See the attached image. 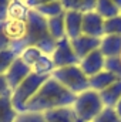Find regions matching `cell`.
<instances>
[{"label": "cell", "mask_w": 121, "mask_h": 122, "mask_svg": "<svg viewBox=\"0 0 121 122\" xmlns=\"http://www.w3.org/2000/svg\"><path fill=\"white\" fill-rule=\"evenodd\" d=\"M23 1H24V0H23Z\"/></svg>", "instance_id": "obj_37"}, {"label": "cell", "mask_w": 121, "mask_h": 122, "mask_svg": "<svg viewBox=\"0 0 121 122\" xmlns=\"http://www.w3.org/2000/svg\"><path fill=\"white\" fill-rule=\"evenodd\" d=\"M7 95H11V90L7 84V80H6V75L1 74L0 75V98L1 97H7Z\"/></svg>", "instance_id": "obj_30"}, {"label": "cell", "mask_w": 121, "mask_h": 122, "mask_svg": "<svg viewBox=\"0 0 121 122\" xmlns=\"http://www.w3.org/2000/svg\"><path fill=\"white\" fill-rule=\"evenodd\" d=\"M3 24V31L6 37L10 41V48L11 46L17 44L20 40H23L26 31H27V20H4L1 21Z\"/></svg>", "instance_id": "obj_11"}, {"label": "cell", "mask_w": 121, "mask_h": 122, "mask_svg": "<svg viewBox=\"0 0 121 122\" xmlns=\"http://www.w3.org/2000/svg\"><path fill=\"white\" fill-rule=\"evenodd\" d=\"M17 58V56L11 51V50H6V51H0V75L6 74V71L9 70L10 64Z\"/></svg>", "instance_id": "obj_27"}, {"label": "cell", "mask_w": 121, "mask_h": 122, "mask_svg": "<svg viewBox=\"0 0 121 122\" xmlns=\"http://www.w3.org/2000/svg\"><path fill=\"white\" fill-rule=\"evenodd\" d=\"M77 122H81V121H77Z\"/></svg>", "instance_id": "obj_36"}, {"label": "cell", "mask_w": 121, "mask_h": 122, "mask_svg": "<svg viewBox=\"0 0 121 122\" xmlns=\"http://www.w3.org/2000/svg\"><path fill=\"white\" fill-rule=\"evenodd\" d=\"M95 1L97 0H61L66 11L73 10V11H80L83 14L88 11H94Z\"/></svg>", "instance_id": "obj_21"}, {"label": "cell", "mask_w": 121, "mask_h": 122, "mask_svg": "<svg viewBox=\"0 0 121 122\" xmlns=\"http://www.w3.org/2000/svg\"><path fill=\"white\" fill-rule=\"evenodd\" d=\"M101 97V101L104 104V107L108 108H114L121 99V80L114 82L113 85H110L108 88H105L104 91L98 92Z\"/></svg>", "instance_id": "obj_16"}, {"label": "cell", "mask_w": 121, "mask_h": 122, "mask_svg": "<svg viewBox=\"0 0 121 122\" xmlns=\"http://www.w3.org/2000/svg\"><path fill=\"white\" fill-rule=\"evenodd\" d=\"M31 74V68L22 60L20 57H17L16 60L13 61L9 67V70L6 71V80H7V84L10 87L11 92L14 91L29 75Z\"/></svg>", "instance_id": "obj_7"}, {"label": "cell", "mask_w": 121, "mask_h": 122, "mask_svg": "<svg viewBox=\"0 0 121 122\" xmlns=\"http://www.w3.org/2000/svg\"><path fill=\"white\" fill-rule=\"evenodd\" d=\"M43 56V53L38 50V48H34V47H29V48H26V50H23V53L19 56L22 60L24 61L29 67H33L36 62H37V60Z\"/></svg>", "instance_id": "obj_25"}, {"label": "cell", "mask_w": 121, "mask_h": 122, "mask_svg": "<svg viewBox=\"0 0 121 122\" xmlns=\"http://www.w3.org/2000/svg\"><path fill=\"white\" fill-rule=\"evenodd\" d=\"M11 0H0V21L7 20V10Z\"/></svg>", "instance_id": "obj_32"}, {"label": "cell", "mask_w": 121, "mask_h": 122, "mask_svg": "<svg viewBox=\"0 0 121 122\" xmlns=\"http://www.w3.org/2000/svg\"><path fill=\"white\" fill-rule=\"evenodd\" d=\"M117 81H120V80H118L114 74H111V72H108V71H105V70L88 78L90 90L97 91V92L104 91L105 88H108L110 85H113V84L117 82Z\"/></svg>", "instance_id": "obj_15"}, {"label": "cell", "mask_w": 121, "mask_h": 122, "mask_svg": "<svg viewBox=\"0 0 121 122\" xmlns=\"http://www.w3.org/2000/svg\"><path fill=\"white\" fill-rule=\"evenodd\" d=\"M104 36H121V14L104 20Z\"/></svg>", "instance_id": "obj_24"}, {"label": "cell", "mask_w": 121, "mask_h": 122, "mask_svg": "<svg viewBox=\"0 0 121 122\" xmlns=\"http://www.w3.org/2000/svg\"><path fill=\"white\" fill-rule=\"evenodd\" d=\"M111 1H113V3H114V4H116V6L121 10V0H111Z\"/></svg>", "instance_id": "obj_35"}, {"label": "cell", "mask_w": 121, "mask_h": 122, "mask_svg": "<svg viewBox=\"0 0 121 122\" xmlns=\"http://www.w3.org/2000/svg\"><path fill=\"white\" fill-rule=\"evenodd\" d=\"M114 109H116V112H117V115H118V117L121 118V99H120V102H118V104H117V105L114 107Z\"/></svg>", "instance_id": "obj_34"}, {"label": "cell", "mask_w": 121, "mask_h": 122, "mask_svg": "<svg viewBox=\"0 0 121 122\" xmlns=\"http://www.w3.org/2000/svg\"><path fill=\"white\" fill-rule=\"evenodd\" d=\"M64 29L68 40L77 38L83 34V13L67 10L64 14Z\"/></svg>", "instance_id": "obj_12"}, {"label": "cell", "mask_w": 121, "mask_h": 122, "mask_svg": "<svg viewBox=\"0 0 121 122\" xmlns=\"http://www.w3.org/2000/svg\"><path fill=\"white\" fill-rule=\"evenodd\" d=\"M70 43H71V47H73L76 56L78 57V60H83L86 56H88L90 53L100 48L101 38H95V37H90V36L81 34L77 38L70 40Z\"/></svg>", "instance_id": "obj_8"}, {"label": "cell", "mask_w": 121, "mask_h": 122, "mask_svg": "<svg viewBox=\"0 0 121 122\" xmlns=\"http://www.w3.org/2000/svg\"><path fill=\"white\" fill-rule=\"evenodd\" d=\"M83 34L95 38L104 37V19L95 11H88L83 14Z\"/></svg>", "instance_id": "obj_9"}, {"label": "cell", "mask_w": 121, "mask_h": 122, "mask_svg": "<svg viewBox=\"0 0 121 122\" xmlns=\"http://www.w3.org/2000/svg\"><path fill=\"white\" fill-rule=\"evenodd\" d=\"M73 109L78 121L93 122V119H95L100 115V112L104 109V104L97 91L87 90L76 97Z\"/></svg>", "instance_id": "obj_4"}, {"label": "cell", "mask_w": 121, "mask_h": 122, "mask_svg": "<svg viewBox=\"0 0 121 122\" xmlns=\"http://www.w3.org/2000/svg\"><path fill=\"white\" fill-rule=\"evenodd\" d=\"M51 77L59 81L64 88H67L74 95H78L81 92L90 90V82L88 77L81 71L78 65H70V67H63L56 68L51 72Z\"/></svg>", "instance_id": "obj_5"}, {"label": "cell", "mask_w": 121, "mask_h": 122, "mask_svg": "<svg viewBox=\"0 0 121 122\" xmlns=\"http://www.w3.org/2000/svg\"><path fill=\"white\" fill-rule=\"evenodd\" d=\"M104 70L114 74L118 80H121V57H116V58H105V64H104Z\"/></svg>", "instance_id": "obj_28"}, {"label": "cell", "mask_w": 121, "mask_h": 122, "mask_svg": "<svg viewBox=\"0 0 121 122\" xmlns=\"http://www.w3.org/2000/svg\"><path fill=\"white\" fill-rule=\"evenodd\" d=\"M51 75H38L31 71V74L11 92V102L14 109L19 114L26 112V105L31 98L37 94V91L41 88V85L50 78Z\"/></svg>", "instance_id": "obj_3"}, {"label": "cell", "mask_w": 121, "mask_h": 122, "mask_svg": "<svg viewBox=\"0 0 121 122\" xmlns=\"http://www.w3.org/2000/svg\"><path fill=\"white\" fill-rule=\"evenodd\" d=\"M98 50L105 58L121 57V36H104Z\"/></svg>", "instance_id": "obj_13"}, {"label": "cell", "mask_w": 121, "mask_h": 122, "mask_svg": "<svg viewBox=\"0 0 121 122\" xmlns=\"http://www.w3.org/2000/svg\"><path fill=\"white\" fill-rule=\"evenodd\" d=\"M93 122H121V118L117 115L114 108L104 107V109L100 112V115L93 119Z\"/></svg>", "instance_id": "obj_26"}, {"label": "cell", "mask_w": 121, "mask_h": 122, "mask_svg": "<svg viewBox=\"0 0 121 122\" xmlns=\"http://www.w3.org/2000/svg\"><path fill=\"white\" fill-rule=\"evenodd\" d=\"M104 64H105V57L101 54L100 50H95V51L90 53L88 56H86L83 60H80L78 67L90 78L93 75L104 71Z\"/></svg>", "instance_id": "obj_10"}, {"label": "cell", "mask_w": 121, "mask_h": 122, "mask_svg": "<svg viewBox=\"0 0 121 122\" xmlns=\"http://www.w3.org/2000/svg\"><path fill=\"white\" fill-rule=\"evenodd\" d=\"M76 97L77 95L70 92L59 81L50 77L41 85V88L37 91V94L27 102L26 112L44 114L47 111L63 108V107H73Z\"/></svg>", "instance_id": "obj_1"}, {"label": "cell", "mask_w": 121, "mask_h": 122, "mask_svg": "<svg viewBox=\"0 0 121 122\" xmlns=\"http://www.w3.org/2000/svg\"><path fill=\"white\" fill-rule=\"evenodd\" d=\"M66 14V13H64ZM64 14H60L57 17H51V19H47V27L49 31L51 34V37L59 41L61 38L66 37V29H64Z\"/></svg>", "instance_id": "obj_22"}, {"label": "cell", "mask_w": 121, "mask_h": 122, "mask_svg": "<svg viewBox=\"0 0 121 122\" xmlns=\"http://www.w3.org/2000/svg\"><path fill=\"white\" fill-rule=\"evenodd\" d=\"M94 11L101 16L104 20H108L111 17H116L121 14V10L111 1V0H97L95 1V7H94Z\"/></svg>", "instance_id": "obj_19"}, {"label": "cell", "mask_w": 121, "mask_h": 122, "mask_svg": "<svg viewBox=\"0 0 121 122\" xmlns=\"http://www.w3.org/2000/svg\"><path fill=\"white\" fill-rule=\"evenodd\" d=\"M54 64L51 60V56H47V54H43L37 62L31 67V71L34 74H38V75H51V72L54 71Z\"/></svg>", "instance_id": "obj_23"}, {"label": "cell", "mask_w": 121, "mask_h": 122, "mask_svg": "<svg viewBox=\"0 0 121 122\" xmlns=\"http://www.w3.org/2000/svg\"><path fill=\"white\" fill-rule=\"evenodd\" d=\"M51 60L54 64V68H63V67H70V65H78L80 60L76 56L71 43L67 37L61 38L57 41L56 48L51 54Z\"/></svg>", "instance_id": "obj_6"}, {"label": "cell", "mask_w": 121, "mask_h": 122, "mask_svg": "<svg viewBox=\"0 0 121 122\" xmlns=\"http://www.w3.org/2000/svg\"><path fill=\"white\" fill-rule=\"evenodd\" d=\"M57 41L51 37L49 27H47V20L40 16L37 11L30 10L29 17H27V31L23 37V40H20L17 44L11 46V51L19 57L23 50L34 47L38 48L43 54L51 56L54 48H56Z\"/></svg>", "instance_id": "obj_2"}, {"label": "cell", "mask_w": 121, "mask_h": 122, "mask_svg": "<svg viewBox=\"0 0 121 122\" xmlns=\"http://www.w3.org/2000/svg\"><path fill=\"white\" fill-rule=\"evenodd\" d=\"M46 122H77L76 112L73 107H63L57 109H51L43 114Z\"/></svg>", "instance_id": "obj_14"}, {"label": "cell", "mask_w": 121, "mask_h": 122, "mask_svg": "<svg viewBox=\"0 0 121 122\" xmlns=\"http://www.w3.org/2000/svg\"><path fill=\"white\" fill-rule=\"evenodd\" d=\"M19 112L14 109L11 95L0 98V122H16Z\"/></svg>", "instance_id": "obj_17"}, {"label": "cell", "mask_w": 121, "mask_h": 122, "mask_svg": "<svg viewBox=\"0 0 121 122\" xmlns=\"http://www.w3.org/2000/svg\"><path fill=\"white\" fill-rule=\"evenodd\" d=\"M34 11H37L40 16H43L46 20L47 19H51V17H57L60 14L66 13V9L61 3V0H56V1H50L47 4H43V6H38L34 9Z\"/></svg>", "instance_id": "obj_20"}, {"label": "cell", "mask_w": 121, "mask_h": 122, "mask_svg": "<svg viewBox=\"0 0 121 122\" xmlns=\"http://www.w3.org/2000/svg\"><path fill=\"white\" fill-rule=\"evenodd\" d=\"M16 122H46L43 114H36V112H24L19 114Z\"/></svg>", "instance_id": "obj_29"}, {"label": "cell", "mask_w": 121, "mask_h": 122, "mask_svg": "<svg viewBox=\"0 0 121 122\" xmlns=\"http://www.w3.org/2000/svg\"><path fill=\"white\" fill-rule=\"evenodd\" d=\"M6 50H10V41L6 37V34L3 31V24L0 21V51H6Z\"/></svg>", "instance_id": "obj_31"}, {"label": "cell", "mask_w": 121, "mask_h": 122, "mask_svg": "<svg viewBox=\"0 0 121 122\" xmlns=\"http://www.w3.org/2000/svg\"><path fill=\"white\" fill-rule=\"evenodd\" d=\"M50 1H56V0H24V3L27 4V7H29L30 10H34L36 7L43 6V4H47V3H50Z\"/></svg>", "instance_id": "obj_33"}, {"label": "cell", "mask_w": 121, "mask_h": 122, "mask_svg": "<svg viewBox=\"0 0 121 122\" xmlns=\"http://www.w3.org/2000/svg\"><path fill=\"white\" fill-rule=\"evenodd\" d=\"M30 13V9L23 0H11L9 10H7V19L10 20H27Z\"/></svg>", "instance_id": "obj_18"}]
</instances>
